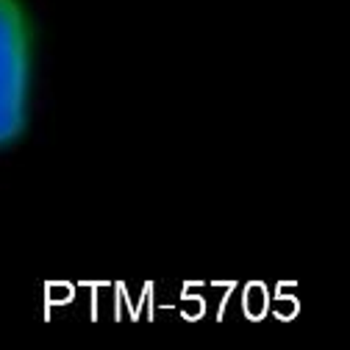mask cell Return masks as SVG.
I'll return each instance as SVG.
<instances>
[{"mask_svg": "<svg viewBox=\"0 0 350 350\" xmlns=\"http://www.w3.org/2000/svg\"><path fill=\"white\" fill-rule=\"evenodd\" d=\"M33 28L20 0H0V150L28 128Z\"/></svg>", "mask_w": 350, "mask_h": 350, "instance_id": "1", "label": "cell"}]
</instances>
